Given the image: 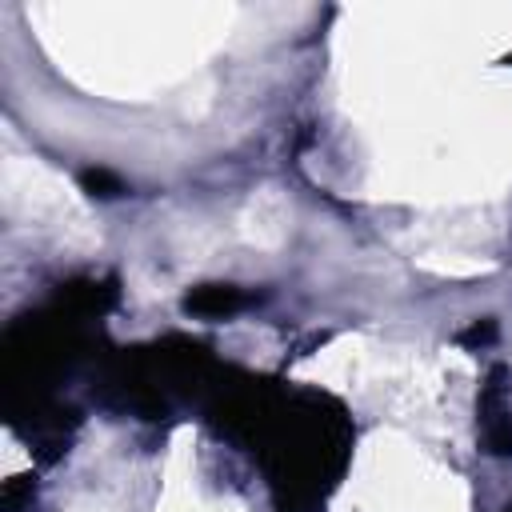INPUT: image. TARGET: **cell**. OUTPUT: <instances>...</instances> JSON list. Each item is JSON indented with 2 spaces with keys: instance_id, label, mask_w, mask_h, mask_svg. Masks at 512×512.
Returning a JSON list of instances; mask_svg holds the SVG:
<instances>
[{
  "instance_id": "6da1fadb",
  "label": "cell",
  "mask_w": 512,
  "mask_h": 512,
  "mask_svg": "<svg viewBox=\"0 0 512 512\" xmlns=\"http://www.w3.org/2000/svg\"><path fill=\"white\" fill-rule=\"evenodd\" d=\"M284 204H280V196H272V192H264V196H256L252 204H248V216H244V228H248V236L256 240V244H276L280 236H284Z\"/></svg>"
}]
</instances>
